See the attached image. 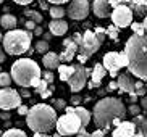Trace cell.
<instances>
[{
	"label": "cell",
	"instance_id": "cell-1",
	"mask_svg": "<svg viewBox=\"0 0 147 137\" xmlns=\"http://www.w3.org/2000/svg\"><path fill=\"white\" fill-rule=\"evenodd\" d=\"M126 116V108L117 97H104L94 105L92 118L99 129H110L112 126H118L121 120Z\"/></svg>",
	"mask_w": 147,
	"mask_h": 137
},
{
	"label": "cell",
	"instance_id": "cell-2",
	"mask_svg": "<svg viewBox=\"0 0 147 137\" xmlns=\"http://www.w3.org/2000/svg\"><path fill=\"white\" fill-rule=\"evenodd\" d=\"M125 53L128 55V69L133 76L139 79H147V34H133L125 45Z\"/></svg>",
	"mask_w": 147,
	"mask_h": 137
},
{
	"label": "cell",
	"instance_id": "cell-3",
	"mask_svg": "<svg viewBox=\"0 0 147 137\" xmlns=\"http://www.w3.org/2000/svg\"><path fill=\"white\" fill-rule=\"evenodd\" d=\"M57 111L47 103H37L26 115V124L34 132H47L52 131L57 124Z\"/></svg>",
	"mask_w": 147,
	"mask_h": 137
},
{
	"label": "cell",
	"instance_id": "cell-4",
	"mask_svg": "<svg viewBox=\"0 0 147 137\" xmlns=\"http://www.w3.org/2000/svg\"><path fill=\"white\" fill-rule=\"evenodd\" d=\"M11 79L21 87H36L42 79L39 64L31 58H20L11 64Z\"/></svg>",
	"mask_w": 147,
	"mask_h": 137
},
{
	"label": "cell",
	"instance_id": "cell-5",
	"mask_svg": "<svg viewBox=\"0 0 147 137\" xmlns=\"http://www.w3.org/2000/svg\"><path fill=\"white\" fill-rule=\"evenodd\" d=\"M31 40H32V34L28 29L26 31L10 29L2 39L3 48L8 55H23V53H26L31 48Z\"/></svg>",
	"mask_w": 147,
	"mask_h": 137
},
{
	"label": "cell",
	"instance_id": "cell-6",
	"mask_svg": "<svg viewBox=\"0 0 147 137\" xmlns=\"http://www.w3.org/2000/svg\"><path fill=\"white\" fill-rule=\"evenodd\" d=\"M65 115L57 118V134L58 136H74L81 129V120L76 115L73 107H65Z\"/></svg>",
	"mask_w": 147,
	"mask_h": 137
},
{
	"label": "cell",
	"instance_id": "cell-7",
	"mask_svg": "<svg viewBox=\"0 0 147 137\" xmlns=\"http://www.w3.org/2000/svg\"><path fill=\"white\" fill-rule=\"evenodd\" d=\"M133 15L134 13L129 8V5L121 3V5H118V7L113 8L110 18H112V21L115 26H118V28H128L133 23Z\"/></svg>",
	"mask_w": 147,
	"mask_h": 137
},
{
	"label": "cell",
	"instance_id": "cell-8",
	"mask_svg": "<svg viewBox=\"0 0 147 137\" xmlns=\"http://www.w3.org/2000/svg\"><path fill=\"white\" fill-rule=\"evenodd\" d=\"M100 45H102V42L97 39L95 32H92L91 29H87L86 32L82 34V42H81V45H79V48H78V53H81V55H84V56L89 58V56H92L95 52L99 50Z\"/></svg>",
	"mask_w": 147,
	"mask_h": 137
},
{
	"label": "cell",
	"instance_id": "cell-9",
	"mask_svg": "<svg viewBox=\"0 0 147 137\" xmlns=\"http://www.w3.org/2000/svg\"><path fill=\"white\" fill-rule=\"evenodd\" d=\"M91 76V69H87L81 64H74V73L69 76L68 79V84H69V89H71V92H79V90H82V87L86 86V81L87 77Z\"/></svg>",
	"mask_w": 147,
	"mask_h": 137
},
{
	"label": "cell",
	"instance_id": "cell-10",
	"mask_svg": "<svg viewBox=\"0 0 147 137\" xmlns=\"http://www.w3.org/2000/svg\"><path fill=\"white\" fill-rule=\"evenodd\" d=\"M21 105V95L15 89L3 87L0 89V110H13Z\"/></svg>",
	"mask_w": 147,
	"mask_h": 137
},
{
	"label": "cell",
	"instance_id": "cell-11",
	"mask_svg": "<svg viewBox=\"0 0 147 137\" xmlns=\"http://www.w3.org/2000/svg\"><path fill=\"white\" fill-rule=\"evenodd\" d=\"M66 13L74 21H82L89 15V2L87 0H71Z\"/></svg>",
	"mask_w": 147,
	"mask_h": 137
},
{
	"label": "cell",
	"instance_id": "cell-12",
	"mask_svg": "<svg viewBox=\"0 0 147 137\" xmlns=\"http://www.w3.org/2000/svg\"><path fill=\"white\" fill-rule=\"evenodd\" d=\"M102 64L105 66V69L108 71V74L112 77H117V73L123 68V64H121V56H120L118 52H108V53H105Z\"/></svg>",
	"mask_w": 147,
	"mask_h": 137
},
{
	"label": "cell",
	"instance_id": "cell-13",
	"mask_svg": "<svg viewBox=\"0 0 147 137\" xmlns=\"http://www.w3.org/2000/svg\"><path fill=\"white\" fill-rule=\"evenodd\" d=\"M63 48H65V50L61 52V55H58L60 56V61H63V63H69V61L76 56L79 45L74 42L73 39H65V40H63Z\"/></svg>",
	"mask_w": 147,
	"mask_h": 137
},
{
	"label": "cell",
	"instance_id": "cell-14",
	"mask_svg": "<svg viewBox=\"0 0 147 137\" xmlns=\"http://www.w3.org/2000/svg\"><path fill=\"white\" fill-rule=\"evenodd\" d=\"M113 137H133L136 136V124L133 121H121L118 126H115V131H112Z\"/></svg>",
	"mask_w": 147,
	"mask_h": 137
},
{
	"label": "cell",
	"instance_id": "cell-15",
	"mask_svg": "<svg viewBox=\"0 0 147 137\" xmlns=\"http://www.w3.org/2000/svg\"><path fill=\"white\" fill-rule=\"evenodd\" d=\"M117 82H118V89L121 92H126L128 95H136V86H134L136 82L131 77V74H120Z\"/></svg>",
	"mask_w": 147,
	"mask_h": 137
},
{
	"label": "cell",
	"instance_id": "cell-16",
	"mask_svg": "<svg viewBox=\"0 0 147 137\" xmlns=\"http://www.w3.org/2000/svg\"><path fill=\"white\" fill-rule=\"evenodd\" d=\"M105 74H107V69H105L104 64L102 63H95L94 68H92V71H91V79L92 81L89 82V89L99 87L100 84H102V79L105 77Z\"/></svg>",
	"mask_w": 147,
	"mask_h": 137
},
{
	"label": "cell",
	"instance_id": "cell-17",
	"mask_svg": "<svg viewBox=\"0 0 147 137\" xmlns=\"http://www.w3.org/2000/svg\"><path fill=\"white\" fill-rule=\"evenodd\" d=\"M92 11L97 18H108L112 15V5L108 0H94Z\"/></svg>",
	"mask_w": 147,
	"mask_h": 137
},
{
	"label": "cell",
	"instance_id": "cell-18",
	"mask_svg": "<svg viewBox=\"0 0 147 137\" xmlns=\"http://www.w3.org/2000/svg\"><path fill=\"white\" fill-rule=\"evenodd\" d=\"M49 29H50V34H53V36H63L66 31H68V24H66L65 19L57 18V19H52V21H50Z\"/></svg>",
	"mask_w": 147,
	"mask_h": 137
},
{
	"label": "cell",
	"instance_id": "cell-19",
	"mask_svg": "<svg viewBox=\"0 0 147 137\" xmlns=\"http://www.w3.org/2000/svg\"><path fill=\"white\" fill-rule=\"evenodd\" d=\"M42 63L47 69H57L60 66V56L57 55L55 52H45L44 53V58H42Z\"/></svg>",
	"mask_w": 147,
	"mask_h": 137
},
{
	"label": "cell",
	"instance_id": "cell-20",
	"mask_svg": "<svg viewBox=\"0 0 147 137\" xmlns=\"http://www.w3.org/2000/svg\"><path fill=\"white\" fill-rule=\"evenodd\" d=\"M133 123L136 124V136L147 137V118L142 115H134Z\"/></svg>",
	"mask_w": 147,
	"mask_h": 137
},
{
	"label": "cell",
	"instance_id": "cell-21",
	"mask_svg": "<svg viewBox=\"0 0 147 137\" xmlns=\"http://www.w3.org/2000/svg\"><path fill=\"white\" fill-rule=\"evenodd\" d=\"M146 2L147 0H129L128 5H129V8L133 10V13H138V15H146L147 13V8H146Z\"/></svg>",
	"mask_w": 147,
	"mask_h": 137
},
{
	"label": "cell",
	"instance_id": "cell-22",
	"mask_svg": "<svg viewBox=\"0 0 147 137\" xmlns=\"http://www.w3.org/2000/svg\"><path fill=\"white\" fill-rule=\"evenodd\" d=\"M58 74H60V79L63 82H68V79H69V76H71V74L74 73V66H71V64H60V66H58Z\"/></svg>",
	"mask_w": 147,
	"mask_h": 137
},
{
	"label": "cell",
	"instance_id": "cell-23",
	"mask_svg": "<svg viewBox=\"0 0 147 137\" xmlns=\"http://www.w3.org/2000/svg\"><path fill=\"white\" fill-rule=\"evenodd\" d=\"M74 111H76V115L79 116V120H81V124L82 128H86L89 123H91V113L87 111L84 107H74Z\"/></svg>",
	"mask_w": 147,
	"mask_h": 137
},
{
	"label": "cell",
	"instance_id": "cell-24",
	"mask_svg": "<svg viewBox=\"0 0 147 137\" xmlns=\"http://www.w3.org/2000/svg\"><path fill=\"white\" fill-rule=\"evenodd\" d=\"M16 23H18V19L13 15H3V16L0 18V24L5 29H13V28H16Z\"/></svg>",
	"mask_w": 147,
	"mask_h": 137
},
{
	"label": "cell",
	"instance_id": "cell-25",
	"mask_svg": "<svg viewBox=\"0 0 147 137\" xmlns=\"http://www.w3.org/2000/svg\"><path fill=\"white\" fill-rule=\"evenodd\" d=\"M49 11H50L52 19H57V18H63V16H65V10L61 8L60 5H53V7H50Z\"/></svg>",
	"mask_w": 147,
	"mask_h": 137
},
{
	"label": "cell",
	"instance_id": "cell-26",
	"mask_svg": "<svg viewBox=\"0 0 147 137\" xmlns=\"http://www.w3.org/2000/svg\"><path fill=\"white\" fill-rule=\"evenodd\" d=\"M24 15H26L29 19L36 21L37 24H39V23H42V15H40L39 11H36V10H26V11H24Z\"/></svg>",
	"mask_w": 147,
	"mask_h": 137
},
{
	"label": "cell",
	"instance_id": "cell-27",
	"mask_svg": "<svg viewBox=\"0 0 147 137\" xmlns=\"http://www.w3.org/2000/svg\"><path fill=\"white\" fill-rule=\"evenodd\" d=\"M24 136H26V132L21 131V129H16V128H11L3 132V137H24Z\"/></svg>",
	"mask_w": 147,
	"mask_h": 137
},
{
	"label": "cell",
	"instance_id": "cell-28",
	"mask_svg": "<svg viewBox=\"0 0 147 137\" xmlns=\"http://www.w3.org/2000/svg\"><path fill=\"white\" fill-rule=\"evenodd\" d=\"M11 84V74L0 71V87H8Z\"/></svg>",
	"mask_w": 147,
	"mask_h": 137
},
{
	"label": "cell",
	"instance_id": "cell-29",
	"mask_svg": "<svg viewBox=\"0 0 147 137\" xmlns=\"http://www.w3.org/2000/svg\"><path fill=\"white\" fill-rule=\"evenodd\" d=\"M118 29H120V28H118V26H115V24H112V26H108L107 29V36L110 39H112V40H117L118 39Z\"/></svg>",
	"mask_w": 147,
	"mask_h": 137
},
{
	"label": "cell",
	"instance_id": "cell-30",
	"mask_svg": "<svg viewBox=\"0 0 147 137\" xmlns=\"http://www.w3.org/2000/svg\"><path fill=\"white\" fill-rule=\"evenodd\" d=\"M36 52H37V53H45V52H49V42L47 40H37V42H36Z\"/></svg>",
	"mask_w": 147,
	"mask_h": 137
},
{
	"label": "cell",
	"instance_id": "cell-31",
	"mask_svg": "<svg viewBox=\"0 0 147 137\" xmlns=\"http://www.w3.org/2000/svg\"><path fill=\"white\" fill-rule=\"evenodd\" d=\"M131 29H133V34H144V24L142 23H131Z\"/></svg>",
	"mask_w": 147,
	"mask_h": 137
},
{
	"label": "cell",
	"instance_id": "cell-32",
	"mask_svg": "<svg viewBox=\"0 0 147 137\" xmlns=\"http://www.w3.org/2000/svg\"><path fill=\"white\" fill-rule=\"evenodd\" d=\"M136 95H139V97H142V95H146V92H147V89H146V86H144L141 81H138L136 84Z\"/></svg>",
	"mask_w": 147,
	"mask_h": 137
},
{
	"label": "cell",
	"instance_id": "cell-33",
	"mask_svg": "<svg viewBox=\"0 0 147 137\" xmlns=\"http://www.w3.org/2000/svg\"><path fill=\"white\" fill-rule=\"evenodd\" d=\"M47 87H49V82L45 81V79H40V81H39V84L36 86V94H39V95H40V94L44 92V90L47 89Z\"/></svg>",
	"mask_w": 147,
	"mask_h": 137
},
{
	"label": "cell",
	"instance_id": "cell-34",
	"mask_svg": "<svg viewBox=\"0 0 147 137\" xmlns=\"http://www.w3.org/2000/svg\"><path fill=\"white\" fill-rule=\"evenodd\" d=\"M95 36H97V39H99L100 42H104L105 40V36H107V31L104 29V28H95Z\"/></svg>",
	"mask_w": 147,
	"mask_h": 137
},
{
	"label": "cell",
	"instance_id": "cell-35",
	"mask_svg": "<svg viewBox=\"0 0 147 137\" xmlns=\"http://www.w3.org/2000/svg\"><path fill=\"white\" fill-rule=\"evenodd\" d=\"M42 79H45L49 84H52V82H53V73H52V69L44 71V73H42Z\"/></svg>",
	"mask_w": 147,
	"mask_h": 137
},
{
	"label": "cell",
	"instance_id": "cell-36",
	"mask_svg": "<svg viewBox=\"0 0 147 137\" xmlns=\"http://www.w3.org/2000/svg\"><path fill=\"white\" fill-rule=\"evenodd\" d=\"M53 105H55V108H57V110H65L66 102H65L63 99H58V100H55V102H53Z\"/></svg>",
	"mask_w": 147,
	"mask_h": 137
},
{
	"label": "cell",
	"instance_id": "cell-37",
	"mask_svg": "<svg viewBox=\"0 0 147 137\" xmlns=\"http://www.w3.org/2000/svg\"><path fill=\"white\" fill-rule=\"evenodd\" d=\"M139 111H141V107L139 105H136V103H133V105H129V113L131 115H139Z\"/></svg>",
	"mask_w": 147,
	"mask_h": 137
},
{
	"label": "cell",
	"instance_id": "cell-38",
	"mask_svg": "<svg viewBox=\"0 0 147 137\" xmlns=\"http://www.w3.org/2000/svg\"><path fill=\"white\" fill-rule=\"evenodd\" d=\"M108 2H110V5H112V8H115V7H118V5H121V3L128 5V2H129V0H108Z\"/></svg>",
	"mask_w": 147,
	"mask_h": 137
},
{
	"label": "cell",
	"instance_id": "cell-39",
	"mask_svg": "<svg viewBox=\"0 0 147 137\" xmlns=\"http://www.w3.org/2000/svg\"><path fill=\"white\" fill-rule=\"evenodd\" d=\"M120 56H121V64H123V68H128V63H129V61H128V55H126L125 52H121Z\"/></svg>",
	"mask_w": 147,
	"mask_h": 137
},
{
	"label": "cell",
	"instance_id": "cell-40",
	"mask_svg": "<svg viewBox=\"0 0 147 137\" xmlns=\"http://www.w3.org/2000/svg\"><path fill=\"white\" fill-rule=\"evenodd\" d=\"M52 92H53V86L50 87V89H49V87H47V89L44 90L42 94H40V97H42V99H49V97L52 95Z\"/></svg>",
	"mask_w": 147,
	"mask_h": 137
},
{
	"label": "cell",
	"instance_id": "cell-41",
	"mask_svg": "<svg viewBox=\"0 0 147 137\" xmlns=\"http://www.w3.org/2000/svg\"><path fill=\"white\" fill-rule=\"evenodd\" d=\"M36 24H37V23H36V21H32V19H29V21H26V23H24V26H26V29H28V31H34Z\"/></svg>",
	"mask_w": 147,
	"mask_h": 137
},
{
	"label": "cell",
	"instance_id": "cell-42",
	"mask_svg": "<svg viewBox=\"0 0 147 137\" xmlns=\"http://www.w3.org/2000/svg\"><path fill=\"white\" fill-rule=\"evenodd\" d=\"M71 39H73L74 42L78 44V45H81V42H82V34H79V32H74Z\"/></svg>",
	"mask_w": 147,
	"mask_h": 137
},
{
	"label": "cell",
	"instance_id": "cell-43",
	"mask_svg": "<svg viewBox=\"0 0 147 137\" xmlns=\"http://www.w3.org/2000/svg\"><path fill=\"white\" fill-rule=\"evenodd\" d=\"M28 111H29V108H28L26 105H20V107H18V113H20V115H28Z\"/></svg>",
	"mask_w": 147,
	"mask_h": 137
},
{
	"label": "cell",
	"instance_id": "cell-44",
	"mask_svg": "<svg viewBox=\"0 0 147 137\" xmlns=\"http://www.w3.org/2000/svg\"><path fill=\"white\" fill-rule=\"evenodd\" d=\"M91 136H92V137H102V136H105V131H104V129H99V131H94V132H91Z\"/></svg>",
	"mask_w": 147,
	"mask_h": 137
},
{
	"label": "cell",
	"instance_id": "cell-45",
	"mask_svg": "<svg viewBox=\"0 0 147 137\" xmlns=\"http://www.w3.org/2000/svg\"><path fill=\"white\" fill-rule=\"evenodd\" d=\"M141 107H142V110H147V95L141 97Z\"/></svg>",
	"mask_w": 147,
	"mask_h": 137
},
{
	"label": "cell",
	"instance_id": "cell-46",
	"mask_svg": "<svg viewBox=\"0 0 147 137\" xmlns=\"http://www.w3.org/2000/svg\"><path fill=\"white\" fill-rule=\"evenodd\" d=\"M71 103H73V105H79V103H81V97H79V95H73V97H71Z\"/></svg>",
	"mask_w": 147,
	"mask_h": 137
},
{
	"label": "cell",
	"instance_id": "cell-47",
	"mask_svg": "<svg viewBox=\"0 0 147 137\" xmlns=\"http://www.w3.org/2000/svg\"><path fill=\"white\" fill-rule=\"evenodd\" d=\"M76 136H79V137H86V136H91V134H89V132H86V129H84V128L81 126V129L78 131V134H76Z\"/></svg>",
	"mask_w": 147,
	"mask_h": 137
},
{
	"label": "cell",
	"instance_id": "cell-48",
	"mask_svg": "<svg viewBox=\"0 0 147 137\" xmlns=\"http://www.w3.org/2000/svg\"><path fill=\"white\" fill-rule=\"evenodd\" d=\"M0 118H2V120H5V121H8V120H10L8 110H3V113H0Z\"/></svg>",
	"mask_w": 147,
	"mask_h": 137
},
{
	"label": "cell",
	"instance_id": "cell-49",
	"mask_svg": "<svg viewBox=\"0 0 147 137\" xmlns=\"http://www.w3.org/2000/svg\"><path fill=\"white\" fill-rule=\"evenodd\" d=\"M13 2L18 5H29L31 2H34V0H13Z\"/></svg>",
	"mask_w": 147,
	"mask_h": 137
},
{
	"label": "cell",
	"instance_id": "cell-50",
	"mask_svg": "<svg viewBox=\"0 0 147 137\" xmlns=\"http://www.w3.org/2000/svg\"><path fill=\"white\" fill-rule=\"evenodd\" d=\"M115 89H118V82L117 81H112L110 84H108V89L107 90H115Z\"/></svg>",
	"mask_w": 147,
	"mask_h": 137
},
{
	"label": "cell",
	"instance_id": "cell-51",
	"mask_svg": "<svg viewBox=\"0 0 147 137\" xmlns=\"http://www.w3.org/2000/svg\"><path fill=\"white\" fill-rule=\"evenodd\" d=\"M47 2H50L53 5H61V3H65V2H69V0H47Z\"/></svg>",
	"mask_w": 147,
	"mask_h": 137
},
{
	"label": "cell",
	"instance_id": "cell-52",
	"mask_svg": "<svg viewBox=\"0 0 147 137\" xmlns=\"http://www.w3.org/2000/svg\"><path fill=\"white\" fill-rule=\"evenodd\" d=\"M78 60H79V63H86V61H87V56H84V55H81V53H78Z\"/></svg>",
	"mask_w": 147,
	"mask_h": 137
},
{
	"label": "cell",
	"instance_id": "cell-53",
	"mask_svg": "<svg viewBox=\"0 0 147 137\" xmlns=\"http://www.w3.org/2000/svg\"><path fill=\"white\" fill-rule=\"evenodd\" d=\"M34 34L36 36H40V34H42V28H37V26H36V28H34Z\"/></svg>",
	"mask_w": 147,
	"mask_h": 137
},
{
	"label": "cell",
	"instance_id": "cell-54",
	"mask_svg": "<svg viewBox=\"0 0 147 137\" xmlns=\"http://www.w3.org/2000/svg\"><path fill=\"white\" fill-rule=\"evenodd\" d=\"M142 24H144V32L147 34V15L144 16V21H142Z\"/></svg>",
	"mask_w": 147,
	"mask_h": 137
},
{
	"label": "cell",
	"instance_id": "cell-55",
	"mask_svg": "<svg viewBox=\"0 0 147 137\" xmlns=\"http://www.w3.org/2000/svg\"><path fill=\"white\" fill-rule=\"evenodd\" d=\"M21 95L23 97H31V92H28L26 87H24V90H21Z\"/></svg>",
	"mask_w": 147,
	"mask_h": 137
},
{
	"label": "cell",
	"instance_id": "cell-56",
	"mask_svg": "<svg viewBox=\"0 0 147 137\" xmlns=\"http://www.w3.org/2000/svg\"><path fill=\"white\" fill-rule=\"evenodd\" d=\"M40 8H42V10H47V8H49L47 2H44V0H42V2H40Z\"/></svg>",
	"mask_w": 147,
	"mask_h": 137
},
{
	"label": "cell",
	"instance_id": "cell-57",
	"mask_svg": "<svg viewBox=\"0 0 147 137\" xmlns=\"http://www.w3.org/2000/svg\"><path fill=\"white\" fill-rule=\"evenodd\" d=\"M5 58H7V56H5V53H3V52H0V63H3Z\"/></svg>",
	"mask_w": 147,
	"mask_h": 137
},
{
	"label": "cell",
	"instance_id": "cell-58",
	"mask_svg": "<svg viewBox=\"0 0 147 137\" xmlns=\"http://www.w3.org/2000/svg\"><path fill=\"white\" fill-rule=\"evenodd\" d=\"M2 39H3V36H2V34H0V40H2Z\"/></svg>",
	"mask_w": 147,
	"mask_h": 137
},
{
	"label": "cell",
	"instance_id": "cell-59",
	"mask_svg": "<svg viewBox=\"0 0 147 137\" xmlns=\"http://www.w3.org/2000/svg\"><path fill=\"white\" fill-rule=\"evenodd\" d=\"M146 8H147V2H146Z\"/></svg>",
	"mask_w": 147,
	"mask_h": 137
},
{
	"label": "cell",
	"instance_id": "cell-60",
	"mask_svg": "<svg viewBox=\"0 0 147 137\" xmlns=\"http://www.w3.org/2000/svg\"><path fill=\"white\" fill-rule=\"evenodd\" d=\"M2 2H3V0H0V3H2Z\"/></svg>",
	"mask_w": 147,
	"mask_h": 137
},
{
	"label": "cell",
	"instance_id": "cell-61",
	"mask_svg": "<svg viewBox=\"0 0 147 137\" xmlns=\"http://www.w3.org/2000/svg\"><path fill=\"white\" fill-rule=\"evenodd\" d=\"M0 52H2V47H0Z\"/></svg>",
	"mask_w": 147,
	"mask_h": 137
},
{
	"label": "cell",
	"instance_id": "cell-62",
	"mask_svg": "<svg viewBox=\"0 0 147 137\" xmlns=\"http://www.w3.org/2000/svg\"><path fill=\"white\" fill-rule=\"evenodd\" d=\"M0 71H2V68H0Z\"/></svg>",
	"mask_w": 147,
	"mask_h": 137
},
{
	"label": "cell",
	"instance_id": "cell-63",
	"mask_svg": "<svg viewBox=\"0 0 147 137\" xmlns=\"http://www.w3.org/2000/svg\"><path fill=\"white\" fill-rule=\"evenodd\" d=\"M146 82H147V79H146Z\"/></svg>",
	"mask_w": 147,
	"mask_h": 137
}]
</instances>
